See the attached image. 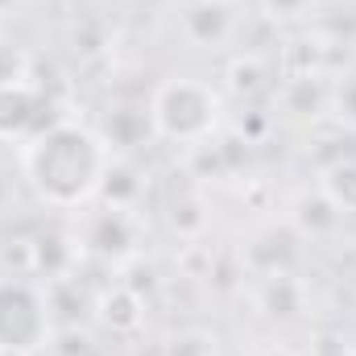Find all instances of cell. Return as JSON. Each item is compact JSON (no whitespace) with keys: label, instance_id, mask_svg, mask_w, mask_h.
<instances>
[{"label":"cell","instance_id":"cell-1","mask_svg":"<svg viewBox=\"0 0 356 356\" xmlns=\"http://www.w3.org/2000/svg\"><path fill=\"white\" fill-rule=\"evenodd\" d=\"M25 178L33 195L50 207H83L108 178V145L99 133L75 120H50L33 141H25Z\"/></svg>","mask_w":356,"mask_h":356},{"label":"cell","instance_id":"cell-2","mask_svg":"<svg viewBox=\"0 0 356 356\" xmlns=\"http://www.w3.org/2000/svg\"><path fill=\"white\" fill-rule=\"evenodd\" d=\"M220 112H224V104H220L216 88L203 79H191V75L166 79L149 99L154 133L166 141H203L220 124Z\"/></svg>","mask_w":356,"mask_h":356},{"label":"cell","instance_id":"cell-3","mask_svg":"<svg viewBox=\"0 0 356 356\" xmlns=\"http://www.w3.org/2000/svg\"><path fill=\"white\" fill-rule=\"evenodd\" d=\"M50 340L46 294L25 277H0V353L33 356Z\"/></svg>","mask_w":356,"mask_h":356},{"label":"cell","instance_id":"cell-4","mask_svg":"<svg viewBox=\"0 0 356 356\" xmlns=\"http://www.w3.org/2000/svg\"><path fill=\"white\" fill-rule=\"evenodd\" d=\"M46 112V95L29 83L4 79L0 83V141H33L50 120Z\"/></svg>","mask_w":356,"mask_h":356}]
</instances>
